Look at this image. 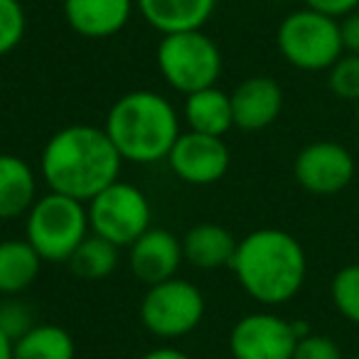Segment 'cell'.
<instances>
[{"label": "cell", "instance_id": "5", "mask_svg": "<svg viewBox=\"0 0 359 359\" xmlns=\"http://www.w3.org/2000/svg\"><path fill=\"white\" fill-rule=\"evenodd\" d=\"M158 72L170 89L182 96L215 86L222 76V52L205 30L163 35L155 50Z\"/></svg>", "mask_w": 359, "mask_h": 359}, {"label": "cell", "instance_id": "28", "mask_svg": "<svg viewBox=\"0 0 359 359\" xmlns=\"http://www.w3.org/2000/svg\"><path fill=\"white\" fill-rule=\"evenodd\" d=\"M303 3L308 8H313V11H320V13H325V15L337 18V20L359 8V0H303Z\"/></svg>", "mask_w": 359, "mask_h": 359}, {"label": "cell", "instance_id": "24", "mask_svg": "<svg viewBox=\"0 0 359 359\" xmlns=\"http://www.w3.org/2000/svg\"><path fill=\"white\" fill-rule=\"evenodd\" d=\"M27 15L20 0H0V57L11 55L22 42Z\"/></svg>", "mask_w": 359, "mask_h": 359}, {"label": "cell", "instance_id": "23", "mask_svg": "<svg viewBox=\"0 0 359 359\" xmlns=\"http://www.w3.org/2000/svg\"><path fill=\"white\" fill-rule=\"evenodd\" d=\"M327 86L337 99L359 101V55L344 52L337 62L327 69Z\"/></svg>", "mask_w": 359, "mask_h": 359}, {"label": "cell", "instance_id": "10", "mask_svg": "<svg viewBox=\"0 0 359 359\" xmlns=\"http://www.w3.org/2000/svg\"><path fill=\"white\" fill-rule=\"evenodd\" d=\"M298 334L276 313H249L229 332L231 359H293Z\"/></svg>", "mask_w": 359, "mask_h": 359}, {"label": "cell", "instance_id": "11", "mask_svg": "<svg viewBox=\"0 0 359 359\" xmlns=\"http://www.w3.org/2000/svg\"><path fill=\"white\" fill-rule=\"evenodd\" d=\"M168 165L175 177H180L185 185L207 187L219 182L229 172L231 150L224 138L185 130L175 140L168 155Z\"/></svg>", "mask_w": 359, "mask_h": 359}, {"label": "cell", "instance_id": "20", "mask_svg": "<svg viewBox=\"0 0 359 359\" xmlns=\"http://www.w3.org/2000/svg\"><path fill=\"white\" fill-rule=\"evenodd\" d=\"M74 337L60 325H35L15 342V359H74Z\"/></svg>", "mask_w": 359, "mask_h": 359}, {"label": "cell", "instance_id": "8", "mask_svg": "<svg viewBox=\"0 0 359 359\" xmlns=\"http://www.w3.org/2000/svg\"><path fill=\"white\" fill-rule=\"evenodd\" d=\"M86 212L91 234L111 241L118 249L130 246L140 234H145L153 219V207L145 192L123 180H116L114 185L86 202Z\"/></svg>", "mask_w": 359, "mask_h": 359}, {"label": "cell", "instance_id": "25", "mask_svg": "<svg viewBox=\"0 0 359 359\" xmlns=\"http://www.w3.org/2000/svg\"><path fill=\"white\" fill-rule=\"evenodd\" d=\"M35 313L27 303L18 298H11V300H0V330L18 342L25 332H30L35 327Z\"/></svg>", "mask_w": 359, "mask_h": 359}, {"label": "cell", "instance_id": "9", "mask_svg": "<svg viewBox=\"0 0 359 359\" xmlns=\"http://www.w3.org/2000/svg\"><path fill=\"white\" fill-rule=\"evenodd\" d=\"M354 155L334 140H315L300 148L293 160V177L310 195H337L352 185Z\"/></svg>", "mask_w": 359, "mask_h": 359}, {"label": "cell", "instance_id": "19", "mask_svg": "<svg viewBox=\"0 0 359 359\" xmlns=\"http://www.w3.org/2000/svg\"><path fill=\"white\" fill-rule=\"evenodd\" d=\"M42 259L27 239L0 241V295H20L37 280Z\"/></svg>", "mask_w": 359, "mask_h": 359}, {"label": "cell", "instance_id": "17", "mask_svg": "<svg viewBox=\"0 0 359 359\" xmlns=\"http://www.w3.org/2000/svg\"><path fill=\"white\" fill-rule=\"evenodd\" d=\"M182 121L187 130L205 135L224 138L234 128V111H231V94H226L219 86H207V89L192 91L185 96L182 106Z\"/></svg>", "mask_w": 359, "mask_h": 359}, {"label": "cell", "instance_id": "2", "mask_svg": "<svg viewBox=\"0 0 359 359\" xmlns=\"http://www.w3.org/2000/svg\"><path fill=\"white\" fill-rule=\"evenodd\" d=\"M229 269L246 295L273 308L300 293L308 276V256L293 234L266 226L239 239Z\"/></svg>", "mask_w": 359, "mask_h": 359}, {"label": "cell", "instance_id": "22", "mask_svg": "<svg viewBox=\"0 0 359 359\" xmlns=\"http://www.w3.org/2000/svg\"><path fill=\"white\" fill-rule=\"evenodd\" d=\"M330 298L347 323L359 325V264H349L332 276Z\"/></svg>", "mask_w": 359, "mask_h": 359}, {"label": "cell", "instance_id": "13", "mask_svg": "<svg viewBox=\"0 0 359 359\" xmlns=\"http://www.w3.org/2000/svg\"><path fill=\"white\" fill-rule=\"evenodd\" d=\"M283 89L273 76H249L231 91L234 128L264 130L278 121L283 111Z\"/></svg>", "mask_w": 359, "mask_h": 359}, {"label": "cell", "instance_id": "12", "mask_svg": "<svg viewBox=\"0 0 359 359\" xmlns=\"http://www.w3.org/2000/svg\"><path fill=\"white\" fill-rule=\"evenodd\" d=\"M182 239L163 226H150L145 234H140L128 246V264L135 278L145 285L163 283L168 278H175L182 266Z\"/></svg>", "mask_w": 359, "mask_h": 359}, {"label": "cell", "instance_id": "18", "mask_svg": "<svg viewBox=\"0 0 359 359\" xmlns=\"http://www.w3.org/2000/svg\"><path fill=\"white\" fill-rule=\"evenodd\" d=\"M236 244L239 239H234V234L226 226L205 222V224L187 229V234L182 236V256L195 269L217 271L231 264Z\"/></svg>", "mask_w": 359, "mask_h": 359}, {"label": "cell", "instance_id": "27", "mask_svg": "<svg viewBox=\"0 0 359 359\" xmlns=\"http://www.w3.org/2000/svg\"><path fill=\"white\" fill-rule=\"evenodd\" d=\"M339 32H342V47L344 52L359 55V8L339 18Z\"/></svg>", "mask_w": 359, "mask_h": 359}, {"label": "cell", "instance_id": "21", "mask_svg": "<svg viewBox=\"0 0 359 359\" xmlns=\"http://www.w3.org/2000/svg\"><path fill=\"white\" fill-rule=\"evenodd\" d=\"M69 271L81 280H106L118 266V246L89 234L67 261Z\"/></svg>", "mask_w": 359, "mask_h": 359}, {"label": "cell", "instance_id": "31", "mask_svg": "<svg viewBox=\"0 0 359 359\" xmlns=\"http://www.w3.org/2000/svg\"><path fill=\"white\" fill-rule=\"evenodd\" d=\"M354 118H357V126H359V101L354 104Z\"/></svg>", "mask_w": 359, "mask_h": 359}, {"label": "cell", "instance_id": "3", "mask_svg": "<svg viewBox=\"0 0 359 359\" xmlns=\"http://www.w3.org/2000/svg\"><path fill=\"white\" fill-rule=\"evenodd\" d=\"M123 163L153 165L168 160L180 138V116L163 94L135 89L111 104L104 123Z\"/></svg>", "mask_w": 359, "mask_h": 359}, {"label": "cell", "instance_id": "29", "mask_svg": "<svg viewBox=\"0 0 359 359\" xmlns=\"http://www.w3.org/2000/svg\"><path fill=\"white\" fill-rule=\"evenodd\" d=\"M138 359H192L187 352H182V349L177 347H168V344H163V347H155V349H148L145 354H140Z\"/></svg>", "mask_w": 359, "mask_h": 359}, {"label": "cell", "instance_id": "6", "mask_svg": "<svg viewBox=\"0 0 359 359\" xmlns=\"http://www.w3.org/2000/svg\"><path fill=\"white\" fill-rule=\"evenodd\" d=\"M276 45L280 57L300 72H327L344 55L339 20L308 6L280 20Z\"/></svg>", "mask_w": 359, "mask_h": 359}, {"label": "cell", "instance_id": "16", "mask_svg": "<svg viewBox=\"0 0 359 359\" xmlns=\"http://www.w3.org/2000/svg\"><path fill=\"white\" fill-rule=\"evenodd\" d=\"M37 200V175L25 158L0 153V222L27 215Z\"/></svg>", "mask_w": 359, "mask_h": 359}, {"label": "cell", "instance_id": "4", "mask_svg": "<svg viewBox=\"0 0 359 359\" xmlns=\"http://www.w3.org/2000/svg\"><path fill=\"white\" fill-rule=\"evenodd\" d=\"M89 234L86 205L60 192L37 197L25 215V239L50 264H67Z\"/></svg>", "mask_w": 359, "mask_h": 359}, {"label": "cell", "instance_id": "15", "mask_svg": "<svg viewBox=\"0 0 359 359\" xmlns=\"http://www.w3.org/2000/svg\"><path fill=\"white\" fill-rule=\"evenodd\" d=\"M217 0H135V11L160 35L205 30Z\"/></svg>", "mask_w": 359, "mask_h": 359}, {"label": "cell", "instance_id": "14", "mask_svg": "<svg viewBox=\"0 0 359 359\" xmlns=\"http://www.w3.org/2000/svg\"><path fill=\"white\" fill-rule=\"evenodd\" d=\"M65 20L86 40H106L126 30L135 11V0H65Z\"/></svg>", "mask_w": 359, "mask_h": 359}, {"label": "cell", "instance_id": "26", "mask_svg": "<svg viewBox=\"0 0 359 359\" xmlns=\"http://www.w3.org/2000/svg\"><path fill=\"white\" fill-rule=\"evenodd\" d=\"M293 359H344V354L332 337L310 332L298 339Z\"/></svg>", "mask_w": 359, "mask_h": 359}, {"label": "cell", "instance_id": "32", "mask_svg": "<svg viewBox=\"0 0 359 359\" xmlns=\"http://www.w3.org/2000/svg\"><path fill=\"white\" fill-rule=\"evenodd\" d=\"M349 359H359V354H357V357H349Z\"/></svg>", "mask_w": 359, "mask_h": 359}, {"label": "cell", "instance_id": "1", "mask_svg": "<svg viewBox=\"0 0 359 359\" xmlns=\"http://www.w3.org/2000/svg\"><path fill=\"white\" fill-rule=\"evenodd\" d=\"M121 165L123 158L106 130L89 123L60 128L50 135L40 155V175L50 192H60L84 205L114 185Z\"/></svg>", "mask_w": 359, "mask_h": 359}, {"label": "cell", "instance_id": "30", "mask_svg": "<svg viewBox=\"0 0 359 359\" xmlns=\"http://www.w3.org/2000/svg\"><path fill=\"white\" fill-rule=\"evenodd\" d=\"M0 359H15V342L0 330Z\"/></svg>", "mask_w": 359, "mask_h": 359}, {"label": "cell", "instance_id": "7", "mask_svg": "<svg viewBox=\"0 0 359 359\" xmlns=\"http://www.w3.org/2000/svg\"><path fill=\"white\" fill-rule=\"evenodd\" d=\"M207 313L202 290L185 278L148 285L140 300V323L160 339H180L195 332Z\"/></svg>", "mask_w": 359, "mask_h": 359}]
</instances>
